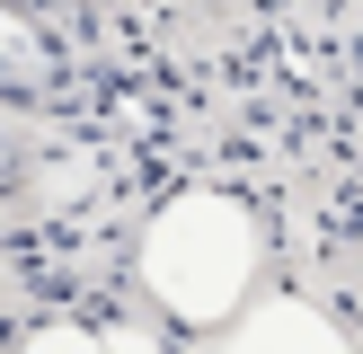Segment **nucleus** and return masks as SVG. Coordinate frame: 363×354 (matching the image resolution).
<instances>
[{
    "mask_svg": "<svg viewBox=\"0 0 363 354\" xmlns=\"http://www.w3.org/2000/svg\"><path fill=\"white\" fill-rule=\"evenodd\" d=\"M248 354H354L311 301H266L257 328H248Z\"/></svg>",
    "mask_w": 363,
    "mask_h": 354,
    "instance_id": "2",
    "label": "nucleus"
},
{
    "mask_svg": "<svg viewBox=\"0 0 363 354\" xmlns=\"http://www.w3.org/2000/svg\"><path fill=\"white\" fill-rule=\"evenodd\" d=\"M248 257H257V239H248L240 204H177L151 239V275L186 319H222L248 292Z\"/></svg>",
    "mask_w": 363,
    "mask_h": 354,
    "instance_id": "1",
    "label": "nucleus"
},
{
    "mask_svg": "<svg viewBox=\"0 0 363 354\" xmlns=\"http://www.w3.org/2000/svg\"><path fill=\"white\" fill-rule=\"evenodd\" d=\"M53 354H80V346H53Z\"/></svg>",
    "mask_w": 363,
    "mask_h": 354,
    "instance_id": "3",
    "label": "nucleus"
}]
</instances>
